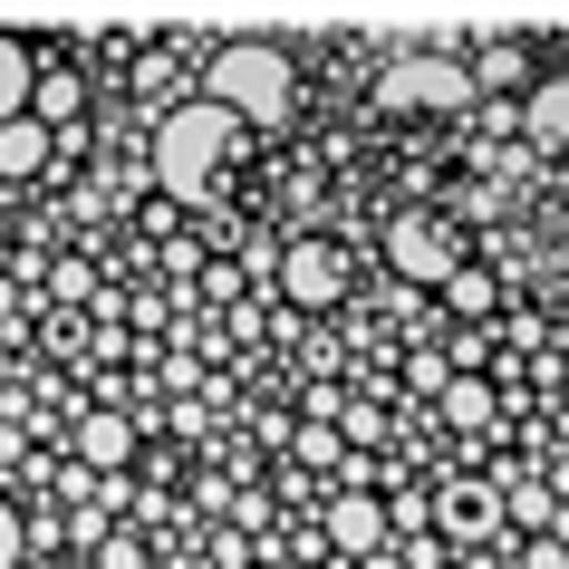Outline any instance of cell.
<instances>
[{
  "label": "cell",
  "mask_w": 569,
  "mask_h": 569,
  "mask_svg": "<svg viewBox=\"0 0 569 569\" xmlns=\"http://www.w3.org/2000/svg\"><path fill=\"white\" fill-rule=\"evenodd\" d=\"M531 136L569 146V78H531Z\"/></svg>",
  "instance_id": "cell-8"
},
{
  "label": "cell",
  "mask_w": 569,
  "mask_h": 569,
  "mask_svg": "<svg viewBox=\"0 0 569 569\" xmlns=\"http://www.w3.org/2000/svg\"><path fill=\"white\" fill-rule=\"evenodd\" d=\"M30 88H39V59L20 49V39L0 30V126H20L30 117Z\"/></svg>",
  "instance_id": "cell-6"
},
{
  "label": "cell",
  "mask_w": 569,
  "mask_h": 569,
  "mask_svg": "<svg viewBox=\"0 0 569 569\" xmlns=\"http://www.w3.org/2000/svg\"><path fill=\"white\" fill-rule=\"evenodd\" d=\"M10 560H20V511L0 502V569H10Z\"/></svg>",
  "instance_id": "cell-14"
},
{
  "label": "cell",
  "mask_w": 569,
  "mask_h": 569,
  "mask_svg": "<svg viewBox=\"0 0 569 569\" xmlns=\"http://www.w3.org/2000/svg\"><path fill=\"white\" fill-rule=\"evenodd\" d=\"M445 290H453V309H492V280H482V270H453Z\"/></svg>",
  "instance_id": "cell-13"
},
{
  "label": "cell",
  "mask_w": 569,
  "mask_h": 569,
  "mask_svg": "<svg viewBox=\"0 0 569 569\" xmlns=\"http://www.w3.org/2000/svg\"><path fill=\"white\" fill-rule=\"evenodd\" d=\"M338 280H348V270H338L329 241H290V251H280V290H290L300 309H329V300H338Z\"/></svg>",
  "instance_id": "cell-4"
},
{
  "label": "cell",
  "mask_w": 569,
  "mask_h": 569,
  "mask_svg": "<svg viewBox=\"0 0 569 569\" xmlns=\"http://www.w3.org/2000/svg\"><path fill=\"white\" fill-rule=\"evenodd\" d=\"M78 107H88V88H78V78H59V68H39V88H30V117H39V126H68Z\"/></svg>",
  "instance_id": "cell-10"
},
{
  "label": "cell",
  "mask_w": 569,
  "mask_h": 569,
  "mask_svg": "<svg viewBox=\"0 0 569 569\" xmlns=\"http://www.w3.org/2000/svg\"><path fill=\"white\" fill-rule=\"evenodd\" d=\"M78 453H88V463H126V453H136V425L126 416H88L78 425Z\"/></svg>",
  "instance_id": "cell-11"
},
{
  "label": "cell",
  "mask_w": 569,
  "mask_h": 569,
  "mask_svg": "<svg viewBox=\"0 0 569 569\" xmlns=\"http://www.w3.org/2000/svg\"><path fill=\"white\" fill-rule=\"evenodd\" d=\"M241 154H251V126H241L232 107H212V97H193V107H174V117L154 126V183H164L174 203H203Z\"/></svg>",
  "instance_id": "cell-1"
},
{
  "label": "cell",
  "mask_w": 569,
  "mask_h": 569,
  "mask_svg": "<svg viewBox=\"0 0 569 569\" xmlns=\"http://www.w3.org/2000/svg\"><path fill=\"white\" fill-rule=\"evenodd\" d=\"M473 88H531V49H521V39H492L473 59Z\"/></svg>",
  "instance_id": "cell-9"
},
{
  "label": "cell",
  "mask_w": 569,
  "mask_h": 569,
  "mask_svg": "<svg viewBox=\"0 0 569 569\" xmlns=\"http://www.w3.org/2000/svg\"><path fill=\"white\" fill-rule=\"evenodd\" d=\"M203 97H212V107H232V117L261 136V126L290 117V97H300V88H290V59H280L270 39H232V49H212Z\"/></svg>",
  "instance_id": "cell-2"
},
{
  "label": "cell",
  "mask_w": 569,
  "mask_h": 569,
  "mask_svg": "<svg viewBox=\"0 0 569 569\" xmlns=\"http://www.w3.org/2000/svg\"><path fill=\"white\" fill-rule=\"evenodd\" d=\"M367 569H396V560H387V550H377V560H367Z\"/></svg>",
  "instance_id": "cell-15"
},
{
  "label": "cell",
  "mask_w": 569,
  "mask_h": 569,
  "mask_svg": "<svg viewBox=\"0 0 569 569\" xmlns=\"http://www.w3.org/2000/svg\"><path fill=\"white\" fill-rule=\"evenodd\" d=\"M387 261L406 270V280H453V241H445V222H396V232H387Z\"/></svg>",
  "instance_id": "cell-5"
},
{
  "label": "cell",
  "mask_w": 569,
  "mask_h": 569,
  "mask_svg": "<svg viewBox=\"0 0 569 569\" xmlns=\"http://www.w3.org/2000/svg\"><path fill=\"white\" fill-rule=\"evenodd\" d=\"M473 59H445V49H416L377 78V107H473Z\"/></svg>",
  "instance_id": "cell-3"
},
{
  "label": "cell",
  "mask_w": 569,
  "mask_h": 569,
  "mask_svg": "<svg viewBox=\"0 0 569 569\" xmlns=\"http://www.w3.org/2000/svg\"><path fill=\"white\" fill-rule=\"evenodd\" d=\"M39 146H49V126H39V117L0 126V164H10V174H20V164H39Z\"/></svg>",
  "instance_id": "cell-12"
},
{
  "label": "cell",
  "mask_w": 569,
  "mask_h": 569,
  "mask_svg": "<svg viewBox=\"0 0 569 569\" xmlns=\"http://www.w3.org/2000/svg\"><path fill=\"white\" fill-rule=\"evenodd\" d=\"M329 540H348V550H358V560H377V540H387V511L367 502V492H348V502L329 511Z\"/></svg>",
  "instance_id": "cell-7"
}]
</instances>
